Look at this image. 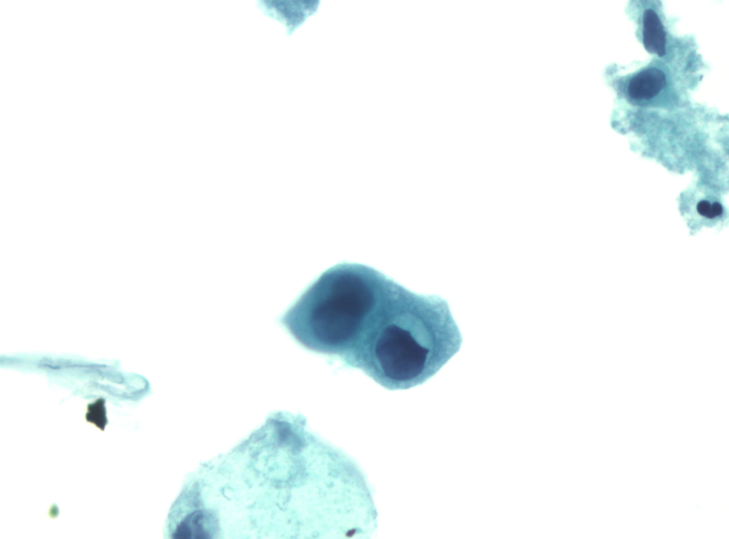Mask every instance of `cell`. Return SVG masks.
I'll list each match as a JSON object with an SVG mask.
<instances>
[{
  "mask_svg": "<svg viewBox=\"0 0 729 539\" xmlns=\"http://www.w3.org/2000/svg\"><path fill=\"white\" fill-rule=\"evenodd\" d=\"M666 84L665 74L655 68L646 69L631 78L628 93L636 100H649L664 89Z\"/></svg>",
  "mask_w": 729,
  "mask_h": 539,
  "instance_id": "cell-4",
  "label": "cell"
},
{
  "mask_svg": "<svg viewBox=\"0 0 729 539\" xmlns=\"http://www.w3.org/2000/svg\"><path fill=\"white\" fill-rule=\"evenodd\" d=\"M318 1H286L261 3L267 14L283 23L288 32L302 24L317 9Z\"/></svg>",
  "mask_w": 729,
  "mask_h": 539,
  "instance_id": "cell-3",
  "label": "cell"
},
{
  "mask_svg": "<svg viewBox=\"0 0 729 539\" xmlns=\"http://www.w3.org/2000/svg\"><path fill=\"white\" fill-rule=\"evenodd\" d=\"M643 43L651 53L664 56L666 53V33L662 23L652 9H646L643 15Z\"/></svg>",
  "mask_w": 729,
  "mask_h": 539,
  "instance_id": "cell-5",
  "label": "cell"
},
{
  "mask_svg": "<svg viewBox=\"0 0 729 539\" xmlns=\"http://www.w3.org/2000/svg\"><path fill=\"white\" fill-rule=\"evenodd\" d=\"M696 209L700 215L708 218H716L723 213V207L720 203L716 202L710 203L708 201H699Z\"/></svg>",
  "mask_w": 729,
  "mask_h": 539,
  "instance_id": "cell-7",
  "label": "cell"
},
{
  "mask_svg": "<svg viewBox=\"0 0 729 539\" xmlns=\"http://www.w3.org/2000/svg\"><path fill=\"white\" fill-rule=\"evenodd\" d=\"M461 343L445 299L414 293L389 279L342 364L361 370L386 389L405 390L434 375Z\"/></svg>",
  "mask_w": 729,
  "mask_h": 539,
  "instance_id": "cell-1",
  "label": "cell"
},
{
  "mask_svg": "<svg viewBox=\"0 0 729 539\" xmlns=\"http://www.w3.org/2000/svg\"><path fill=\"white\" fill-rule=\"evenodd\" d=\"M389 277L357 263L324 272L279 319L305 349L342 362L379 304Z\"/></svg>",
  "mask_w": 729,
  "mask_h": 539,
  "instance_id": "cell-2",
  "label": "cell"
},
{
  "mask_svg": "<svg viewBox=\"0 0 729 539\" xmlns=\"http://www.w3.org/2000/svg\"><path fill=\"white\" fill-rule=\"evenodd\" d=\"M205 516L203 512L197 511L188 516L177 530L178 538H206L204 529Z\"/></svg>",
  "mask_w": 729,
  "mask_h": 539,
  "instance_id": "cell-6",
  "label": "cell"
}]
</instances>
